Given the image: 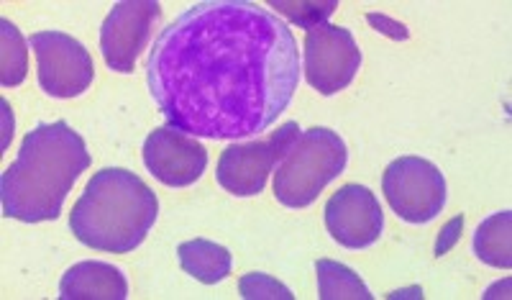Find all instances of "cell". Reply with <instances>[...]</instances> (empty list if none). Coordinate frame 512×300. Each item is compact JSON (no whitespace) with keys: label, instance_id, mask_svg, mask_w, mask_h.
<instances>
[{"label":"cell","instance_id":"4","mask_svg":"<svg viewBox=\"0 0 512 300\" xmlns=\"http://www.w3.org/2000/svg\"><path fill=\"white\" fill-rule=\"evenodd\" d=\"M349 162V149L326 126L303 131L287 147L274 172V195L287 208H308L333 183Z\"/></svg>","mask_w":512,"mask_h":300},{"label":"cell","instance_id":"6","mask_svg":"<svg viewBox=\"0 0 512 300\" xmlns=\"http://www.w3.org/2000/svg\"><path fill=\"white\" fill-rule=\"evenodd\" d=\"M41 90L52 98H77L93 85V57L75 36L64 31L31 34Z\"/></svg>","mask_w":512,"mask_h":300},{"label":"cell","instance_id":"15","mask_svg":"<svg viewBox=\"0 0 512 300\" xmlns=\"http://www.w3.org/2000/svg\"><path fill=\"white\" fill-rule=\"evenodd\" d=\"M318 298L320 300H372L374 295L364 285L351 267L333 262V259H318Z\"/></svg>","mask_w":512,"mask_h":300},{"label":"cell","instance_id":"14","mask_svg":"<svg viewBox=\"0 0 512 300\" xmlns=\"http://www.w3.org/2000/svg\"><path fill=\"white\" fill-rule=\"evenodd\" d=\"M474 252L484 265L497 270L512 267V213L500 211L495 216L484 218L474 234Z\"/></svg>","mask_w":512,"mask_h":300},{"label":"cell","instance_id":"12","mask_svg":"<svg viewBox=\"0 0 512 300\" xmlns=\"http://www.w3.org/2000/svg\"><path fill=\"white\" fill-rule=\"evenodd\" d=\"M62 300H126L128 283L123 270L108 262H80L64 272L59 283Z\"/></svg>","mask_w":512,"mask_h":300},{"label":"cell","instance_id":"20","mask_svg":"<svg viewBox=\"0 0 512 300\" xmlns=\"http://www.w3.org/2000/svg\"><path fill=\"white\" fill-rule=\"evenodd\" d=\"M369 21H372L374 26H390V29H384L387 34L397 36V39H408V31H405V26L400 24H392L390 18H384V16H369Z\"/></svg>","mask_w":512,"mask_h":300},{"label":"cell","instance_id":"16","mask_svg":"<svg viewBox=\"0 0 512 300\" xmlns=\"http://www.w3.org/2000/svg\"><path fill=\"white\" fill-rule=\"evenodd\" d=\"M0 34H3L0 83H3V88H16V85L24 83L26 70H29V49H26L21 31H18L8 18L0 21Z\"/></svg>","mask_w":512,"mask_h":300},{"label":"cell","instance_id":"3","mask_svg":"<svg viewBox=\"0 0 512 300\" xmlns=\"http://www.w3.org/2000/svg\"><path fill=\"white\" fill-rule=\"evenodd\" d=\"M159 200L149 185L123 167H105L85 185L70 213L77 242L98 252H134L152 231Z\"/></svg>","mask_w":512,"mask_h":300},{"label":"cell","instance_id":"18","mask_svg":"<svg viewBox=\"0 0 512 300\" xmlns=\"http://www.w3.org/2000/svg\"><path fill=\"white\" fill-rule=\"evenodd\" d=\"M241 298L246 300H292L295 295L290 293V288H285L282 283H277L274 277L264 275V272H251L239 280Z\"/></svg>","mask_w":512,"mask_h":300},{"label":"cell","instance_id":"7","mask_svg":"<svg viewBox=\"0 0 512 300\" xmlns=\"http://www.w3.org/2000/svg\"><path fill=\"white\" fill-rule=\"evenodd\" d=\"M361 67V49L354 34L328 21L313 26L305 34V80L320 95H336L346 90Z\"/></svg>","mask_w":512,"mask_h":300},{"label":"cell","instance_id":"10","mask_svg":"<svg viewBox=\"0 0 512 300\" xmlns=\"http://www.w3.org/2000/svg\"><path fill=\"white\" fill-rule=\"evenodd\" d=\"M144 165L167 188L198 183L208 167V149L175 126H159L144 142Z\"/></svg>","mask_w":512,"mask_h":300},{"label":"cell","instance_id":"1","mask_svg":"<svg viewBox=\"0 0 512 300\" xmlns=\"http://www.w3.org/2000/svg\"><path fill=\"white\" fill-rule=\"evenodd\" d=\"M146 83L169 126L195 139H249L290 108L300 52L290 26L269 8L203 0L159 31Z\"/></svg>","mask_w":512,"mask_h":300},{"label":"cell","instance_id":"17","mask_svg":"<svg viewBox=\"0 0 512 300\" xmlns=\"http://www.w3.org/2000/svg\"><path fill=\"white\" fill-rule=\"evenodd\" d=\"M269 6L287 13L292 24L303 26V29H313V26L323 24V21L331 16L333 8H336L338 3L336 0H328V3H313V0H310V3H282V0L277 3V0H272Z\"/></svg>","mask_w":512,"mask_h":300},{"label":"cell","instance_id":"8","mask_svg":"<svg viewBox=\"0 0 512 300\" xmlns=\"http://www.w3.org/2000/svg\"><path fill=\"white\" fill-rule=\"evenodd\" d=\"M297 134H300V126L295 121H287L277 131H272L269 139L228 147L218 159V185L231 195H241V198L259 195L267 185L269 172L280 162L287 147L295 142Z\"/></svg>","mask_w":512,"mask_h":300},{"label":"cell","instance_id":"13","mask_svg":"<svg viewBox=\"0 0 512 300\" xmlns=\"http://www.w3.org/2000/svg\"><path fill=\"white\" fill-rule=\"evenodd\" d=\"M177 254H180L182 270L205 285H216L231 275V252L216 242L192 239V242L180 244Z\"/></svg>","mask_w":512,"mask_h":300},{"label":"cell","instance_id":"9","mask_svg":"<svg viewBox=\"0 0 512 300\" xmlns=\"http://www.w3.org/2000/svg\"><path fill=\"white\" fill-rule=\"evenodd\" d=\"M162 18L157 0H121L100 26V52L105 65L121 75H131Z\"/></svg>","mask_w":512,"mask_h":300},{"label":"cell","instance_id":"19","mask_svg":"<svg viewBox=\"0 0 512 300\" xmlns=\"http://www.w3.org/2000/svg\"><path fill=\"white\" fill-rule=\"evenodd\" d=\"M461 229H464V218H461V216H456L454 221H448L446 229H443V234L438 236V244H436L438 257H441V254H446L448 249L454 247L456 239H459V234H461Z\"/></svg>","mask_w":512,"mask_h":300},{"label":"cell","instance_id":"5","mask_svg":"<svg viewBox=\"0 0 512 300\" xmlns=\"http://www.w3.org/2000/svg\"><path fill=\"white\" fill-rule=\"evenodd\" d=\"M392 211L408 224H428L446 206V177L423 157L395 159L382 177Z\"/></svg>","mask_w":512,"mask_h":300},{"label":"cell","instance_id":"2","mask_svg":"<svg viewBox=\"0 0 512 300\" xmlns=\"http://www.w3.org/2000/svg\"><path fill=\"white\" fill-rule=\"evenodd\" d=\"M88 167L85 139L67 121L39 124L24 136L16 162L0 177L3 216L24 224L54 221Z\"/></svg>","mask_w":512,"mask_h":300},{"label":"cell","instance_id":"11","mask_svg":"<svg viewBox=\"0 0 512 300\" xmlns=\"http://www.w3.org/2000/svg\"><path fill=\"white\" fill-rule=\"evenodd\" d=\"M326 229L341 247L367 249L384 229V213L367 185H344L328 198Z\"/></svg>","mask_w":512,"mask_h":300}]
</instances>
